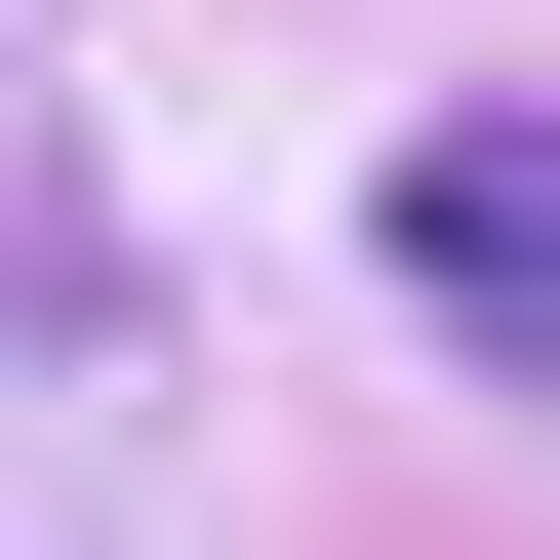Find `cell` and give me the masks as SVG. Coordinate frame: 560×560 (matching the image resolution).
I'll list each match as a JSON object with an SVG mask.
<instances>
[{
  "instance_id": "1",
  "label": "cell",
  "mask_w": 560,
  "mask_h": 560,
  "mask_svg": "<svg viewBox=\"0 0 560 560\" xmlns=\"http://www.w3.org/2000/svg\"><path fill=\"white\" fill-rule=\"evenodd\" d=\"M400 280H441L480 361H521V320H560V161H521V120H480V161H400Z\"/></svg>"
}]
</instances>
